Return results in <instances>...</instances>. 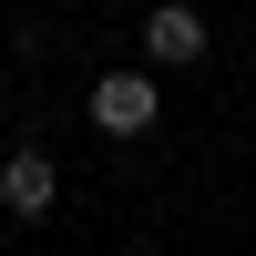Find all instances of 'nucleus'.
Returning a JSON list of instances; mask_svg holds the SVG:
<instances>
[{
	"label": "nucleus",
	"instance_id": "1",
	"mask_svg": "<svg viewBox=\"0 0 256 256\" xmlns=\"http://www.w3.org/2000/svg\"><path fill=\"white\" fill-rule=\"evenodd\" d=\"M154 113H164V72H154V62H123V72H92V134L134 144V134H154Z\"/></svg>",
	"mask_w": 256,
	"mask_h": 256
},
{
	"label": "nucleus",
	"instance_id": "2",
	"mask_svg": "<svg viewBox=\"0 0 256 256\" xmlns=\"http://www.w3.org/2000/svg\"><path fill=\"white\" fill-rule=\"evenodd\" d=\"M205 52H216V31H205L195 0H154V10H144V62H154V72H195Z\"/></svg>",
	"mask_w": 256,
	"mask_h": 256
},
{
	"label": "nucleus",
	"instance_id": "3",
	"mask_svg": "<svg viewBox=\"0 0 256 256\" xmlns=\"http://www.w3.org/2000/svg\"><path fill=\"white\" fill-rule=\"evenodd\" d=\"M62 205V164L41 154V144H10V154H0V216L10 226H41Z\"/></svg>",
	"mask_w": 256,
	"mask_h": 256
}]
</instances>
